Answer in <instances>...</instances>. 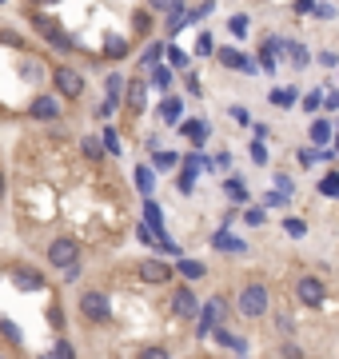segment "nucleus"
<instances>
[{
    "label": "nucleus",
    "mask_w": 339,
    "mask_h": 359,
    "mask_svg": "<svg viewBox=\"0 0 339 359\" xmlns=\"http://www.w3.org/2000/svg\"><path fill=\"white\" fill-rule=\"evenodd\" d=\"M268 304H272V292H268L263 283H247L240 292V299H236L240 315H247V319H259V315L268 311Z\"/></svg>",
    "instance_id": "f257e3e1"
},
{
    "label": "nucleus",
    "mask_w": 339,
    "mask_h": 359,
    "mask_svg": "<svg viewBox=\"0 0 339 359\" xmlns=\"http://www.w3.org/2000/svg\"><path fill=\"white\" fill-rule=\"evenodd\" d=\"M33 24H36V33L44 36V40H49V44H52L56 52H76L72 36H68L64 28L56 24V17H44V12H36V17H33Z\"/></svg>",
    "instance_id": "f03ea898"
},
{
    "label": "nucleus",
    "mask_w": 339,
    "mask_h": 359,
    "mask_svg": "<svg viewBox=\"0 0 339 359\" xmlns=\"http://www.w3.org/2000/svg\"><path fill=\"white\" fill-rule=\"evenodd\" d=\"M80 315H84V319H92V324H108V319H112V304H108V295L84 292L80 295Z\"/></svg>",
    "instance_id": "7ed1b4c3"
},
{
    "label": "nucleus",
    "mask_w": 339,
    "mask_h": 359,
    "mask_svg": "<svg viewBox=\"0 0 339 359\" xmlns=\"http://www.w3.org/2000/svg\"><path fill=\"white\" fill-rule=\"evenodd\" d=\"M52 84H56V92L68 100H80L84 96V80H80V72L76 68H52Z\"/></svg>",
    "instance_id": "20e7f679"
},
{
    "label": "nucleus",
    "mask_w": 339,
    "mask_h": 359,
    "mask_svg": "<svg viewBox=\"0 0 339 359\" xmlns=\"http://www.w3.org/2000/svg\"><path fill=\"white\" fill-rule=\"evenodd\" d=\"M124 92H128V80H124L120 72H112V76L104 80V104H100V112H96V116H112L116 108H120Z\"/></svg>",
    "instance_id": "39448f33"
},
{
    "label": "nucleus",
    "mask_w": 339,
    "mask_h": 359,
    "mask_svg": "<svg viewBox=\"0 0 339 359\" xmlns=\"http://www.w3.org/2000/svg\"><path fill=\"white\" fill-rule=\"evenodd\" d=\"M295 295H299V304H307V308H323V299H327V288H323V279L304 276L299 283H295Z\"/></svg>",
    "instance_id": "423d86ee"
},
{
    "label": "nucleus",
    "mask_w": 339,
    "mask_h": 359,
    "mask_svg": "<svg viewBox=\"0 0 339 359\" xmlns=\"http://www.w3.org/2000/svg\"><path fill=\"white\" fill-rule=\"evenodd\" d=\"M72 260H80V244H76L72 236H60V240L49 244V263L64 268V263H72Z\"/></svg>",
    "instance_id": "0eeeda50"
},
{
    "label": "nucleus",
    "mask_w": 339,
    "mask_h": 359,
    "mask_svg": "<svg viewBox=\"0 0 339 359\" xmlns=\"http://www.w3.org/2000/svg\"><path fill=\"white\" fill-rule=\"evenodd\" d=\"M224 311H227V304H224V299H208V308L200 311V327H195V335H200V340H208L211 331L220 327Z\"/></svg>",
    "instance_id": "6e6552de"
},
{
    "label": "nucleus",
    "mask_w": 339,
    "mask_h": 359,
    "mask_svg": "<svg viewBox=\"0 0 339 359\" xmlns=\"http://www.w3.org/2000/svg\"><path fill=\"white\" fill-rule=\"evenodd\" d=\"M172 311H176L180 319H192V315H200V299L192 295V288H176V292H172Z\"/></svg>",
    "instance_id": "1a4fd4ad"
},
{
    "label": "nucleus",
    "mask_w": 339,
    "mask_h": 359,
    "mask_svg": "<svg viewBox=\"0 0 339 359\" xmlns=\"http://www.w3.org/2000/svg\"><path fill=\"white\" fill-rule=\"evenodd\" d=\"M124 100H128V116H140V112H144V104H148V84H144V76H140V80H128V92H124Z\"/></svg>",
    "instance_id": "9d476101"
},
{
    "label": "nucleus",
    "mask_w": 339,
    "mask_h": 359,
    "mask_svg": "<svg viewBox=\"0 0 339 359\" xmlns=\"http://www.w3.org/2000/svg\"><path fill=\"white\" fill-rule=\"evenodd\" d=\"M140 279H144V283H168V279H172V268L164 260H144L140 263Z\"/></svg>",
    "instance_id": "9b49d317"
},
{
    "label": "nucleus",
    "mask_w": 339,
    "mask_h": 359,
    "mask_svg": "<svg viewBox=\"0 0 339 359\" xmlns=\"http://www.w3.org/2000/svg\"><path fill=\"white\" fill-rule=\"evenodd\" d=\"M12 283H17L20 292H40V288H44V276H36L33 268H17V272H12Z\"/></svg>",
    "instance_id": "f8f14e48"
},
{
    "label": "nucleus",
    "mask_w": 339,
    "mask_h": 359,
    "mask_svg": "<svg viewBox=\"0 0 339 359\" xmlns=\"http://www.w3.org/2000/svg\"><path fill=\"white\" fill-rule=\"evenodd\" d=\"M28 112H33V120H56V116H60V104L52 96H36Z\"/></svg>",
    "instance_id": "ddd939ff"
},
{
    "label": "nucleus",
    "mask_w": 339,
    "mask_h": 359,
    "mask_svg": "<svg viewBox=\"0 0 339 359\" xmlns=\"http://www.w3.org/2000/svg\"><path fill=\"white\" fill-rule=\"evenodd\" d=\"M180 132H184V136H188V140H192L195 148H204L208 144V124H204V120H184V124H180Z\"/></svg>",
    "instance_id": "4468645a"
},
{
    "label": "nucleus",
    "mask_w": 339,
    "mask_h": 359,
    "mask_svg": "<svg viewBox=\"0 0 339 359\" xmlns=\"http://www.w3.org/2000/svg\"><path fill=\"white\" fill-rule=\"evenodd\" d=\"M211 340L224 343V347H232V351H247V340L236 335V331H227V327H216V331H211Z\"/></svg>",
    "instance_id": "2eb2a0df"
},
{
    "label": "nucleus",
    "mask_w": 339,
    "mask_h": 359,
    "mask_svg": "<svg viewBox=\"0 0 339 359\" xmlns=\"http://www.w3.org/2000/svg\"><path fill=\"white\" fill-rule=\"evenodd\" d=\"M220 64H224V68H247V72H256V64H252L247 56H240V49H220Z\"/></svg>",
    "instance_id": "dca6fc26"
},
{
    "label": "nucleus",
    "mask_w": 339,
    "mask_h": 359,
    "mask_svg": "<svg viewBox=\"0 0 339 359\" xmlns=\"http://www.w3.org/2000/svg\"><path fill=\"white\" fill-rule=\"evenodd\" d=\"M144 220L156 228L160 240H168V231H164V216H160V204H156V200H144Z\"/></svg>",
    "instance_id": "f3484780"
},
{
    "label": "nucleus",
    "mask_w": 339,
    "mask_h": 359,
    "mask_svg": "<svg viewBox=\"0 0 339 359\" xmlns=\"http://www.w3.org/2000/svg\"><path fill=\"white\" fill-rule=\"evenodd\" d=\"M160 116H164V124H180V116H184V100L168 96V100H164V108H160Z\"/></svg>",
    "instance_id": "a211bd4d"
},
{
    "label": "nucleus",
    "mask_w": 339,
    "mask_h": 359,
    "mask_svg": "<svg viewBox=\"0 0 339 359\" xmlns=\"http://www.w3.org/2000/svg\"><path fill=\"white\" fill-rule=\"evenodd\" d=\"M211 244L220 247V252H243V247H247V244L240 240V236H232V231H220V236H216Z\"/></svg>",
    "instance_id": "6ab92c4d"
},
{
    "label": "nucleus",
    "mask_w": 339,
    "mask_h": 359,
    "mask_svg": "<svg viewBox=\"0 0 339 359\" xmlns=\"http://www.w3.org/2000/svg\"><path fill=\"white\" fill-rule=\"evenodd\" d=\"M104 56H112V60H124V56H128V40H124V36H108V44H104Z\"/></svg>",
    "instance_id": "aec40b11"
},
{
    "label": "nucleus",
    "mask_w": 339,
    "mask_h": 359,
    "mask_svg": "<svg viewBox=\"0 0 339 359\" xmlns=\"http://www.w3.org/2000/svg\"><path fill=\"white\" fill-rule=\"evenodd\" d=\"M136 188H140V192H144V196H152V188H156V172H152V168H144V164H140V168H136Z\"/></svg>",
    "instance_id": "412c9836"
},
{
    "label": "nucleus",
    "mask_w": 339,
    "mask_h": 359,
    "mask_svg": "<svg viewBox=\"0 0 339 359\" xmlns=\"http://www.w3.org/2000/svg\"><path fill=\"white\" fill-rule=\"evenodd\" d=\"M148 72H152V76H148V84H152V88H160V92H168V88H172V72H168V68H148Z\"/></svg>",
    "instance_id": "4be33fe9"
},
{
    "label": "nucleus",
    "mask_w": 339,
    "mask_h": 359,
    "mask_svg": "<svg viewBox=\"0 0 339 359\" xmlns=\"http://www.w3.org/2000/svg\"><path fill=\"white\" fill-rule=\"evenodd\" d=\"M176 272L184 279H200L204 276V263H195V260H176Z\"/></svg>",
    "instance_id": "5701e85b"
},
{
    "label": "nucleus",
    "mask_w": 339,
    "mask_h": 359,
    "mask_svg": "<svg viewBox=\"0 0 339 359\" xmlns=\"http://www.w3.org/2000/svg\"><path fill=\"white\" fill-rule=\"evenodd\" d=\"M327 140H331V124H327V120H315V124H311V144H327Z\"/></svg>",
    "instance_id": "b1692460"
},
{
    "label": "nucleus",
    "mask_w": 339,
    "mask_h": 359,
    "mask_svg": "<svg viewBox=\"0 0 339 359\" xmlns=\"http://www.w3.org/2000/svg\"><path fill=\"white\" fill-rule=\"evenodd\" d=\"M164 49H168V44H152V49L140 56V72H144V68H156V64H160V52H164Z\"/></svg>",
    "instance_id": "393cba45"
},
{
    "label": "nucleus",
    "mask_w": 339,
    "mask_h": 359,
    "mask_svg": "<svg viewBox=\"0 0 339 359\" xmlns=\"http://www.w3.org/2000/svg\"><path fill=\"white\" fill-rule=\"evenodd\" d=\"M284 49H288V56H291V64H295V68H304V64H307V49H304V44H295V40H288Z\"/></svg>",
    "instance_id": "a878e982"
},
{
    "label": "nucleus",
    "mask_w": 339,
    "mask_h": 359,
    "mask_svg": "<svg viewBox=\"0 0 339 359\" xmlns=\"http://www.w3.org/2000/svg\"><path fill=\"white\" fill-rule=\"evenodd\" d=\"M100 140H104V152H112V156H120V148H124V144H120V132H116V128H108L104 136H100Z\"/></svg>",
    "instance_id": "bb28decb"
},
{
    "label": "nucleus",
    "mask_w": 339,
    "mask_h": 359,
    "mask_svg": "<svg viewBox=\"0 0 339 359\" xmlns=\"http://www.w3.org/2000/svg\"><path fill=\"white\" fill-rule=\"evenodd\" d=\"M216 52V40H211V33H200V40H195V56H211Z\"/></svg>",
    "instance_id": "cd10ccee"
},
{
    "label": "nucleus",
    "mask_w": 339,
    "mask_h": 359,
    "mask_svg": "<svg viewBox=\"0 0 339 359\" xmlns=\"http://www.w3.org/2000/svg\"><path fill=\"white\" fill-rule=\"evenodd\" d=\"M272 104H279V108H291V104H295V92H291V88H275V92H272Z\"/></svg>",
    "instance_id": "c85d7f7f"
},
{
    "label": "nucleus",
    "mask_w": 339,
    "mask_h": 359,
    "mask_svg": "<svg viewBox=\"0 0 339 359\" xmlns=\"http://www.w3.org/2000/svg\"><path fill=\"white\" fill-rule=\"evenodd\" d=\"M0 331H4V340H8V343H17V347H20V335H24V331H20V324H8V319H0Z\"/></svg>",
    "instance_id": "c756f323"
},
{
    "label": "nucleus",
    "mask_w": 339,
    "mask_h": 359,
    "mask_svg": "<svg viewBox=\"0 0 339 359\" xmlns=\"http://www.w3.org/2000/svg\"><path fill=\"white\" fill-rule=\"evenodd\" d=\"M320 192H323V196H339V176H336V172L320 180Z\"/></svg>",
    "instance_id": "7c9ffc66"
},
{
    "label": "nucleus",
    "mask_w": 339,
    "mask_h": 359,
    "mask_svg": "<svg viewBox=\"0 0 339 359\" xmlns=\"http://www.w3.org/2000/svg\"><path fill=\"white\" fill-rule=\"evenodd\" d=\"M224 188H227V196H232V200H240V204H243V200H247V188H243L240 180H227Z\"/></svg>",
    "instance_id": "2f4dec72"
},
{
    "label": "nucleus",
    "mask_w": 339,
    "mask_h": 359,
    "mask_svg": "<svg viewBox=\"0 0 339 359\" xmlns=\"http://www.w3.org/2000/svg\"><path fill=\"white\" fill-rule=\"evenodd\" d=\"M176 164H180L176 152H160V148H156V168H176Z\"/></svg>",
    "instance_id": "473e14b6"
},
{
    "label": "nucleus",
    "mask_w": 339,
    "mask_h": 359,
    "mask_svg": "<svg viewBox=\"0 0 339 359\" xmlns=\"http://www.w3.org/2000/svg\"><path fill=\"white\" fill-rule=\"evenodd\" d=\"M252 160H256V164H268V148H263V136H256V140H252Z\"/></svg>",
    "instance_id": "72a5a7b5"
},
{
    "label": "nucleus",
    "mask_w": 339,
    "mask_h": 359,
    "mask_svg": "<svg viewBox=\"0 0 339 359\" xmlns=\"http://www.w3.org/2000/svg\"><path fill=\"white\" fill-rule=\"evenodd\" d=\"M288 204V192H268L263 196V208H284Z\"/></svg>",
    "instance_id": "f704fd0d"
},
{
    "label": "nucleus",
    "mask_w": 339,
    "mask_h": 359,
    "mask_svg": "<svg viewBox=\"0 0 339 359\" xmlns=\"http://www.w3.org/2000/svg\"><path fill=\"white\" fill-rule=\"evenodd\" d=\"M211 8H216V0H204V4L195 8L192 17H188V24H200V20H204V17H208V12H211Z\"/></svg>",
    "instance_id": "c9c22d12"
},
{
    "label": "nucleus",
    "mask_w": 339,
    "mask_h": 359,
    "mask_svg": "<svg viewBox=\"0 0 339 359\" xmlns=\"http://www.w3.org/2000/svg\"><path fill=\"white\" fill-rule=\"evenodd\" d=\"M227 116H232V120H236V124H247V120H252V116H247V108H243V104H232V108H227Z\"/></svg>",
    "instance_id": "e433bc0d"
},
{
    "label": "nucleus",
    "mask_w": 339,
    "mask_h": 359,
    "mask_svg": "<svg viewBox=\"0 0 339 359\" xmlns=\"http://www.w3.org/2000/svg\"><path fill=\"white\" fill-rule=\"evenodd\" d=\"M100 144H104V140H80L84 156H92V160H100Z\"/></svg>",
    "instance_id": "4c0bfd02"
},
{
    "label": "nucleus",
    "mask_w": 339,
    "mask_h": 359,
    "mask_svg": "<svg viewBox=\"0 0 339 359\" xmlns=\"http://www.w3.org/2000/svg\"><path fill=\"white\" fill-rule=\"evenodd\" d=\"M284 231H288V236H307V224H304V220H288Z\"/></svg>",
    "instance_id": "58836bf2"
},
{
    "label": "nucleus",
    "mask_w": 339,
    "mask_h": 359,
    "mask_svg": "<svg viewBox=\"0 0 339 359\" xmlns=\"http://www.w3.org/2000/svg\"><path fill=\"white\" fill-rule=\"evenodd\" d=\"M227 28H232L236 36H243V33H247V17H232V20H227Z\"/></svg>",
    "instance_id": "ea45409f"
},
{
    "label": "nucleus",
    "mask_w": 339,
    "mask_h": 359,
    "mask_svg": "<svg viewBox=\"0 0 339 359\" xmlns=\"http://www.w3.org/2000/svg\"><path fill=\"white\" fill-rule=\"evenodd\" d=\"M315 17H320V20H336L339 12L331 8V4H315Z\"/></svg>",
    "instance_id": "a19ab883"
},
{
    "label": "nucleus",
    "mask_w": 339,
    "mask_h": 359,
    "mask_svg": "<svg viewBox=\"0 0 339 359\" xmlns=\"http://www.w3.org/2000/svg\"><path fill=\"white\" fill-rule=\"evenodd\" d=\"M168 60H172V68H188V56L176 52V49H168Z\"/></svg>",
    "instance_id": "79ce46f5"
},
{
    "label": "nucleus",
    "mask_w": 339,
    "mask_h": 359,
    "mask_svg": "<svg viewBox=\"0 0 339 359\" xmlns=\"http://www.w3.org/2000/svg\"><path fill=\"white\" fill-rule=\"evenodd\" d=\"M295 156H299V164H315V160H320V152H311V148H299Z\"/></svg>",
    "instance_id": "37998d69"
},
{
    "label": "nucleus",
    "mask_w": 339,
    "mask_h": 359,
    "mask_svg": "<svg viewBox=\"0 0 339 359\" xmlns=\"http://www.w3.org/2000/svg\"><path fill=\"white\" fill-rule=\"evenodd\" d=\"M152 28V17L148 12H136V33H148Z\"/></svg>",
    "instance_id": "c03bdc74"
},
{
    "label": "nucleus",
    "mask_w": 339,
    "mask_h": 359,
    "mask_svg": "<svg viewBox=\"0 0 339 359\" xmlns=\"http://www.w3.org/2000/svg\"><path fill=\"white\" fill-rule=\"evenodd\" d=\"M243 220H247V224H263V212H259V208H247V212H243Z\"/></svg>",
    "instance_id": "a18cd8bd"
},
{
    "label": "nucleus",
    "mask_w": 339,
    "mask_h": 359,
    "mask_svg": "<svg viewBox=\"0 0 339 359\" xmlns=\"http://www.w3.org/2000/svg\"><path fill=\"white\" fill-rule=\"evenodd\" d=\"M295 12L304 17V12H315V0H295Z\"/></svg>",
    "instance_id": "49530a36"
},
{
    "label": "nucleus",
    "mask_w": 339,
    "mask_h": 359,
    "mask_svg": "<svg viewBox=\"0 0 339 359\" xmlns=\"http://www.w3.org/2000/svg\"><path fill=\"white\" fill-rule=\"evenodd\" d=\"M148 4H152V8H164V12H168V8H172L176 0H148Z\"/></svg>",
    "instance_id": "de8ad7c7"
},
{
    "label": "nucleus",
    "mask_w": 339,
    "mask_h": 359,
    "mask_svg": "<svg viewBox=\"0 0 339 359\" xmlns=\"http://www.w3.org/2000/svg\"><path fill=\"white\" fill-rule=\"evenodd\" d=\"M36 4H56V0H36Z\"/></svg>",
    "instance_id": "09e8293b"
},
{
    "label": "nucleus",
    "mask_w": 339,
    "mask_h": 359,
    "mask_svg": "<svg viewBox=\"0 0 339 359\" xmlns=\"http://www.w3.org/2000/svg\"><path fill=\"white\" fill-rule=\"evenodd\" d=\"M336 152H339V140H336Z\"/></svg>",
    "instance_id": "8fccbe9b"
}]
</instances>
